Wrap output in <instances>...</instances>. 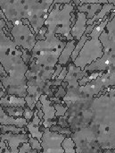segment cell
<instances>
[{
	"label": "cell",
	"instance_id": "16",
	"mask_svg": "<svg viewBox=\"0 0 115 153\" xmlns=\"http://www.w3.org/2000/svg\"><path fill=\"white\" fill-rule=\"evenodd\" d=\"M77 44V40L76 39H72V40H68L65 47L63 48V51L61 52V55L59 56L58 59V64L62 65L63 66H65L69 64L70 60H71V56L74 50V48Z\"/></svg>",
	"mask_w": 115,
	"mask_h": 153
},
{
	"label": "cell",
	"instance_id": "32",
	"mask_svg": "<svg viewBox=\"0 0 115 153\" xmlns=\"http://www.w3.org/2000/svg\"><path fill=\"white\" fill-rule=\"evenodd\" d=\"M63 65H60V64H57L56 65V66H55V72H54V74H53V75H52V78H51V80H55L59 74H60V73L62 72V70H63Z\"/></svg>",
	"mask_w": 115,
	"mask_h": 153
},
{
	"label": "cell",
	"instance_id": "29",
	"mask_svg": "<svg viewBox=\"0 0 115 153\" xmlns=\"http://www.w3.org/2000/svg\"><path fill=\"white\" fill-rule=\"evenodd\" d=\"M57 125L60 126H62V127L70 128V126H69V123H68V120H67V117L66 116H63V117H58Z\"/></svg>",
	"mask_w": 115,
	"mask_h": 153
},
{
	"label": "cell",
	"instance_id": "3",
	"mask_svg": "<svg viewBox=\"0 0 115 153\" xmlns=\"http://www.w3.org/2000/svg\"><path fill=\"white\" fill-rule=\"evenodd\" d=\"M114 15L115 8L110 13V14L106 15L104 20L94 28L92 32L89 34V39L86 41L83 48L80 51L77 58L73 62V64L77 67H80L81 70H84L86 66L89 65L91 63L103 56L104 48L99 39V37L105 29L108 22Z\"/></svg>",
	"mask_w": 115,
	"mask_h": 153
},
{
	"label": "cell",
	"instance_id": "12",
	"mask_svg": "<svg viewBox=\"0 0 115 153\" xmlns=\"http://www.w3.org/2000/svg\"><path fill=\"white\" fill-rule=\"evenodd\" d=\"M87 22H88V18L85 13L82 12L76 13V22L72 27L71 33L73 39H76L77 41L80 40V39L85 33V30L87 29Z\"/></svg>",
	"mask_w": 115,
	"mask_h": 153
},
{
	"label": "cell",
	"instance_id": "35",
	"mask_svg": "<svg viewBox=\"0 0 115 153\" xmlns=\"http://www.w3.org/2000/svg\"><path fill=\"white\" fill-rule=\"evenodd\" d=\"M2 76H7V73L5 72V70L4 69L3 65H2L1 63H0V78H1ZM0 89H1V90H4V88L3 83L1 82V81H0ZM4 91H5V90H4Z\"/></svg>",
	"mask_w": 115,
	"mask_h": 153
},
{
	"label": "cell",
	"instance_id": "13",
	"mask_svg": "<svg viewBox=\"0 0 115 153\" xmlns=\"http://www.w3.org/2000/svg\"><path fill=\"white\" fill-rule=\"evenodd\" d=\"M0 124L4 126H14L17 127H26L28 122L24 117H13L6 114L0 106Z\"/></svg>",
	"mask_w": 115,
	"mask_h": 153
},
{
	"label": "cell",
	"instance_id": "41",
	"mask_svg": "<svg viewBox=\"0 0 115 153\" xmlns=\"http://www.w3.org/2000/svg\"><path fill=\"white\" fill-rule=\"evenodd\" d=\"M108 3H110V4H113L115 6V0H108Z\"/></svg>",
	"mask_w": 115,
	"mask_h": 153
},
{
	"label": "cell",
	"instance_id": "10",
	"mask_svg": "<svg viewBox=\"0 0 115 153\" xmlns=\"http://www.w3.org/2000/svg\"><path fill=\"white\" fill-rule=\"evenodd\" d=\"M39 100L42 103V111L44 112L43 117V126L45 128H51L53 126H56L58 122V117L55 116V108L54 107V102L51 101L47 95L42 94L39 97Z\"/></svg>",
	"mask_w": 115,
	"mask_h": 153
},
{
	"label": "cell",
	"instance_id": "25",
	"mask_svg": "<svg viewBox=\"0 0 115 153\" xmlns=\"http://www.w3.org/2000/svg\"><path fill=\"white\" fill-rule=\"evenodd\" d=\"M18 153H39L38 152L31 149V146L29 143H24L19 147V152Z\"/></svg>",
	"mask_w": 115,
	"mask_h": 153
},
{
	"label": "cell",
	"instance_id": "19",
	"mask_svg": "<svg viewBox=\"0 0 115 153\" xmlns=\"http://www.w3.org/2000/svg\"><path fill=\"white\" fill-rule=\"evenodd\" d=\"M88 39H89V35L84 33V34L82 35V37L80 39V40L77 41V44H76V46H75L74 50H73V52H72V56H71L72 62H74V61H75V59L77 58V56H78V55H79V53H80V51L81 50V48H83L84 44L86 43V41H87Z\"/></svg>",
	"mask_w": 115,
	"mask_h": 153
},
{
	"label": "cell",
	"instance_id": "30",
	"mask_svg": "<svg viewBox=\"0 0 115 153\" xmlns=\"http://www.w3.org/2000/svg\"><path fill=\"white\" fill-rule=\"evenodd\" d=\"M47 32V28L44 25L40 30H39V31L38 32V34H37V36H36V39H37V40H42V39H45V38H46V33Z\"/></svg>",
	"mask_w": 115,
	"mask_h": 153
},
{
	"label": "cell",
	"instance_id": "34",
	"mask_svg": "<svg viewBox=\"0 0 115 153\" xmlns=\"http://www.w3.org/2000/svg\"><path fill=\"white\" fill-rule=\"evenodd\" d=\"M98 23H100V22H94V23H92V24L87 25V29H86V30H85V34L89 35V34L92 32V30H94V28H95Z\"/></svg>",
	"mask_w": 115,
	"mask_h": 153
},
{
	"label": "cell",
	"instance_id": "1",
	"mask_svg": "<svg viewBox=\"0 0 115 153\" xmlns=\"http://www.w3.org/2000/svg\"><path fill=\"white\" fill-rule=\"evenodd\" d=\"M90 126L97 135L102 150H115V88H108L90 104Z\"/></svg>",
	"mask_w": 115,
	"mask_h": 153
},
{
	"label": "cell",
	"instance_id": "22",
	"mask_svg": "<svg viewBox=\"0 0 115 153\" xmlns=\"http://www.w3.org/2000/svg\"><path fill=\"white\" fill-rule=\"evenodd\" d=\"M51 131H53V132H57V133H59V134H63V135H65L66 137H71V135H72V130L70 129V128H66V127H62V126H58V125H56V126H53L51 128H49Z\"/></svg>",
	"mask_w": 115,
	"mask_h": 153
},
{
	"label": "cell",
	"instance_id": "14",
	"mask_svg": "<svg viewBox=\"0 0 115 153\" xmlns=\"http://www.w3.org/2000/svg\"><path fill=\"white\" fill-rule=\"evenodd\" d=\"M40 122H41V119L38 117L37 109H35V113H34V117H33L32 120L29 121L27 124V126H26V128H27L28 133L33 138H36L38 141H41L42 136H43V134H44V132H42L40 130V127H41Z\"/></svg>",
	"mask_w": 115,
	"mask_h": 153
},
{
	"label": "cell",
	"instance_id": "23",
	"mask_svg": "<svg viewBox=\"0 0 115 153\" xmlns=\"http://www.w3.org/2000/svg\"><path fill=\"white\" fill-rule=\"evenodd\" d=\"M54 107H55V108L56 110L55 116L57 117H60L64 116L65 113L68 110V107L67 106H64V104H63V103H54Z\"/></svg>",
	"mask_w": 115,
	"mask_h": 153
},
{
	"label": "cell",
	"instance_id": "8",
	"mask_svg": "<svg viewBox=\"0 0 115 153\" xmlns=\"http://www.w3.org/2000/svg\"><path fill=\"white\" fill-rule=\"evenodd\" d=\"M66 136L49 128H44V134L40 141L42 151L39 153H64L62 143Z\"/></svg>",
	"mask_w": 115,
	"mask_h": 153
},
{
	"label": "cell",
	"instance_id": "17",
	"mask_svg": "<svg viewBox=\"0 0 115 153\" xmlns=\"http://www.w3.org/2000/svg\"><path fill=\"white\" fill-rule=\"evenodd\" d=\"M103 4H97V3H86L78 5L76 8L78 12H82L85 13L87 15L88 20L93 18L96 14L98 13V12L101 10Z\"/></svg>",
	"mask_w": 115,
	"mask_h": 153
},
{
	"label": "cell",
	"instance_id": "5",
	"mask_svg": "<svg viewBox=\"0 0 115 153\" xmlns=\"http://www.w3.org/2000/svg\"><path fill=\"white\" fill-rule=\"evenodd\" d=\"M99 39L104 48V55L85 67L84 70L88 73L105 72L115 66V15L106 24Z\"/></svg>",
	"mask_w": 115,
	"mask_h": 153
},
{
	"label": "cell",
	"instance_id": "26",
	"mask_svg": "<svg viewBox=\"0 0 115 153\" xmlns=\"http://www.w3.org/2000/svg\"><path fill=\"white\" fill-rule=\"evenodd\" d=\"M34 113H35V110H32L30 109L29 108H28L27 106L24 108V112H23V117L26 119V121L29 123V121L32 120L33 117H34Z\"/></svg>",
	"mask_w": 115,
	"mask_h": 153
},
{
	"label": "cell",
	"instance_id": "38",
	"mask_svg": "<svg viewBox=\"0 0 115 153\" xmlns=\"http://www.w3.org/2000/svg\"><path fill=\"white\" fill-rule=\"evenodd\" d=\"M37 110H40L41 108H42V103H41V101L40 100H38L37 103H36V108H35Z\"/></svg>",
	"mask_w": 115,
	"mask_h": 153
},
{
	"label": "cell",
	"instance_id": "39",
	"mask_svg": "<svg viewBox=\"0 0 115 153\" xmlns=\"http://www.w3.org/2000/svg\"><path fill=\"white\" fill-rule=\"evenodd\" d=\"M19 152H13V151H12L10 148H9V146L3 152H1V153H18Z\"/></svg>",
	"mask_w": 115,
	"mask_h": 153
},
{
	"label": "cell",
	"instance_id": "31",
	"mask_svg": "<svg viewBox=\"0 0 115 153\" xmlns=\"http://www.w3.org/2000/svg\"><path fill=\"white\" fill-rule=\"evenodd\" d=\"M21 50H22V56H21V57H22L23 61L25 62V64H27V65H29V60H30V58H31V53L29 52V51L26 50V49H23V48H21Z\"/></svg>",
	"mask_w": 115,
	"mask_h": 153
},
{
	"label": "cell",
	"instance_id": "27",
	"mask_svg": "<svg viewBox=\"0 0 115 153\" xmlns=\"http://www.w3.org/2000/svg\"><path fill=\"white\" fill-rule=\"evenodd\" d=\"M74 3V4L76 5V7L78 6V5H80V0H54L53 1V4H51V6H50V9H49V11L54 7V5L55 4H69V3Z\"/></svg>",
	"mask_w": 115,
	"mask_h": 153
},
{
	"label": "cell",
	"instance_id": "4",
	"mask_svg": "<svg viewBox=\"0 0 115 153\" xmlns=\"http://www.w3.org/2000/svg\"><path fill=\"white\" fill-rule=\"evenodd\" d=\"M74 3L55 4L49 11L48 16L44 25L47 28V32L65 37L67 40L74 39L72 36V13L75 10Z\"/></svg>",
	"mask_w": 115,
	"mask_h": 153
},
{
	"label": "cell",
	"instance_id": "28",
	"mask_svg": "<svg viewBox=\"0 0 115 153\" xmlns=\"http://www.w3.org/2000/svg\"><path fill=\"white\" fill-rule=\"evenodd\" d=\"M65 94H66V90L62 85H60V86L57 87V90L55 92L54 97H56V98H59V99H62L63 100V98L65 96Z\"/></svg>",
	"mask_w": 115,
	"mask_h": 153
},
{
	"label": "cell",
	"instance_id": "37",
	"mask_svg": "<svg viewBox=\"0 0 115 153\" xmlns=\"http://www.w3.org/2000/svg\"><path fill=\"white\" fill-rule=\"evenodd\" d=\"M37 114H38V117L40 119H43V117H44V112L42 111V109L37 110Z\"/></svg>",
	"mask_w": 115,
	"mask_h": 153
},
{
	"label": "cell",
	"instance_id": "33",
	"mask_svg": "<svg viewBox=\"0 0 115 153\" xmlns=\"http://www.w3.org/2000/svg\"><path fill=\"white\" fill-rule=\"evenodd\" d=\"M86 3H97V4H106L108 3V0H80V4H86Z\"/></svg>",
	"mask_w": 115,
	"mask_h": 153
},
{
	"label": "cell",
	"instance_id": "15",
	"mask_svg": "<svg viewBox=\"0 0 115 153\" xmlns=\"http://www.w3.org/2000/svg\"><path fill=\"white\" fill-rule=\"evenodd\" d=\"M0 106L3 108H11V107H21L24 108L26 107V101L25 99L22 97H18L16 95H12V94H6L4 97L1 98Z\"/></svg>",
	"mask_w": 115,
	"mask_h": 153
},
{
	"label": "cell",
	"instance_id": "40",
	"mask_svg": "<svg viewBox=\"0 0 115 153\" xmlns=\"http://www.w3.org/2000/svg\"><path fill=\"white\" fill-rule=\"evenodd\" d=\"M6 94H7V93H6V91H5L4 90H1V89H0V100H1V98L4 97Z\"/></svg>",
	"mask_w": 115,
	"mask_h": 153
},
{
	"label": "cell",
	"instance_id": "24",
	"mask_svg": "<svg viewBox=\"0 0 115 153\" xmlns=\"http://www.w3.org/2000/svg\"><path fill=\"white\" fill-rule=\"evenodd\" d=\"M29 143L31 146V149L38 152H41L42 151V146H41V143L40 141L37 140L36 138H33L29 134Z\"/></svg>",
	"mask_w": 115,
	"mask_h": 153
},
{
	"label": "cell",
	"instance_id": "6",
	"mask_svg": "<svg viewBox=\"0 0 115 153\" xmlns=\"http://www.w3.org/2000/svg\"><path fill=\"white\" fill-rule=\"evenodd\" d=\"M38 0H0V8L8 21L28 19L37 5Z\"/></svg>",
	"mask_w": 115,
	"mask_h": 153
},
{
	"label": "cell",
	"instance_id": "18",
	"mask_svg": "<svg viewBox=\"0 0 115 153\" xmlns=\"http://www.w3.org/2000/svg\"><path fill=\"white\" fill-rule=\"evenodd\" d=\"M114 8H115V6L113 4H110V3L104 4H103V6H102V8H101V10L98 12V13H97V14H96L93 18H91V19L88 20V22H87V25L92 24V23H94L95 22H101L104 20V18H105L106 15L110 14V13H111Z\"/></svg>",
	"mask_w": 115,
	"mask_h": 153
},
{
	"label": "cell",
	"instance_id": "7",
	"mask_svg": "<svg viewBox=\"0 0 115 153\" xmlns=\"http://www.w3.org/2000/svg\"><path fill=\"white\" fill-rule=\"evenodd\" d=\"M10 32L12 34L13 40L17 47L26 49L29 52L32 51L37 42V35L31 26L23 24L22 20H21L18 24L13 25V29L10 30Z\"/></svg>",
	"mask_w": 115,
	"mask_h": 153
},
{
	"label": "cell",
	"instance_id": "9",
	"mask_svg": "<svg viewBox=\"0 0 115 153\" xmlns=\"http://www.w3.org/2000/svg\"><path fill=\"white\" fill-rule=\"evenodd\" d=\"M54 0H38L37 5L33 9L29 18V22L30 26L34 30L36 35L39 31V30L44 26L45 21L46 20L49 9Z\"/></svg>",
	"mask_w": 115,
	"mask_h": 153
},
{
	"label": "cell",
	"instance_id": "21",
	"mask_svg": "<svg viewBox=\"0 0 115 153\" xmlns=\"http://www.w3.org/2000/svg\"><path fill=\"white\" fill-rule=\"evenodd\" d=\"M4 110L10 117H23V112H24V108H21V107H11V108H4Z\"/></svg>",
	"mask_w": 115,
	"mask_h": 153
},
{
	"label": "cell",
	"instance_id": "20",
	"mask_svg": "<svg viewBox=\"0 0 115 153\" xmlns=\"http://www.w3.org/2000/svg\"><path fill=\"white\" fill-rule=\"evenodd\" d=\"M64 153H77L75 150V143L72 137H65L62 143Z\"/></svg>",
	"mask_w": 115,
	"mask_h": 153
},
{
	"label": "cell",
	"instance_id": "36",
	"mask_svg": "<svg viewBox=\"0 0 115 153\" xmlns=\"http://www.w3.org/2000/svg\"><path fill=\"white\" fill-rule=\"evenodd\" d=\"M0 19H3V20H4L5 22H8V20H7V18H6L5 14L4 13V12L2 11V9H1V8H0Z\"/></svg>",
	"mask_w": 115,
	"mask_h": 153
},
{
	"label": "cell",
	"instance_id": "2",
	"mask_svg": "<svg viewBox=\"0 0 115 153\" xmlns=\"http://www.w3.org/2000/svg\"><path fill=\"white\" fill-rule=\"evenodd\" d=\"M22 50L15 44L0 46V63L7 73V76L0 78L7 94L25 98L27 93V79L25 76L29 65L22 57Z\"/></svg>",
	"mask_w": 115,
	"mask_h": 153
},
{
	"label": "cell",
	"instance_id": "11",
	"mask_svg": "<svg viewBox=\"0 0 115 153\" xmlns=\"http://www.w3.org/2000/svg\"><path fill=\"white\" fill-rule=\"evenodd\" d=\"M67 74L63 80V82L68 83L67 88H77L80 86L79 84V81L81 80L84 76H87L89 74V73H88L85 70H81L80 67H77L73 62H70L67 65ZM66 88V89H67Z\"/></svg>",
	"mask_w": 115,
	"mask_h": 153
}]
</instances>
